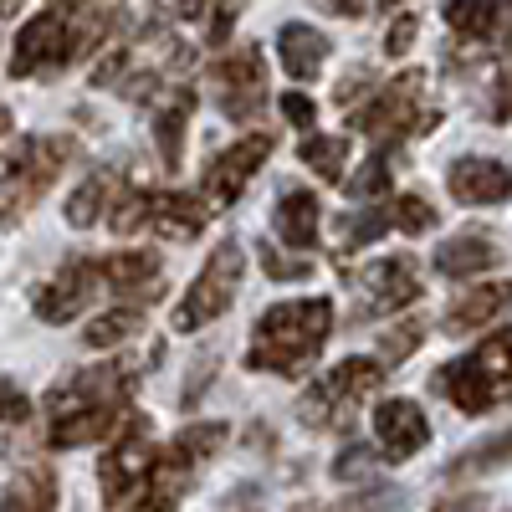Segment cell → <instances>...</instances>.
<instances>
[{"label": "cell", "mask_w": 512, "mask_h": 512, "mask_svg": "<svg viewBox=\"0 0 512 512\" xmlns=\"http://www.w3.org/2000/svg\"><path fill=\"white\" fill-rule=\"evenodd\" d=\"M344 512H395V492H369V497H359Z\"/></svg>", "instance_id": "cell-43"}, {"label": "cell", "mask_w": 512, "mask_h": 512, "mask_svg": "<svg viewBox=\"0 0 512 512\" xmlns=\"http://www.w3.org/2000/svg\"><path fill=\"white\" fill-rule=\"evenodd\" d=\"M282 118L297 123L303 134H313V118H318V103L308 93H282Z\"/></svg>", "instance_id": "cell-37"}, {"label": "cell", "mask_w": 512, "mask_h": 512, "mask_svg": "<svg viewBox=\"0 0 512 512\" xmlns=\"http://www.w3.org/2000/svg\"><path fill=\"white\" fill-rule=\"evenodd\" d=\"M497 456H507V436L487 441L477 456H461V461H456V472H466V466H497Z\"/></svg>", "instance_id": "cell-41"}, {"label": "cell", "mask_w": 512, "mask_h": 512, "mask_svg": "<svg viewBox=\"0 0 512 512\" xmlns=\"http://www.w3.org/2000/svg\"><path fill=\"white\" fill-rule=\"evenodd\" d=\"M328 6H333L338 16H364V6H369V0H328Z\"/></svg>", "instance_id": "cell-45"}, {"label": "cell", "mask_w": 512, "mask_h": 512, "mask_svg": "<svg viewBox=\"0 0 512 512\" xmlns=\"http://www.w3.org/2000/svg\"><path fill=\"white\" fill-rule=\"evenodd\" d=\"M134 379H128V364H103V369H82L72 374L67 384L47 395V410L62 420V415H82V410H123Z\"/></svg>", "instance_id": "cell-11"}, {"label": "cell", "mask_w": 512, "mask_h": 512, "mask_svg": "<svg viewBox=\"0 0 512 512\" xmlns=\"http://www.w3.org/2000/svg\"><path fill=\"white\" fill-rule=\"evenodd\" d=\"M221 446H226V425L205 420V425H190V431H180L169 451H175V456H185V461L195 466V461H205V456H216Z\"/></svg>", "instance_id": "cell-29"}, {"label": "cell", "mask_w": 512, "mask_h": 512, "mask_svg": "<svg viewBox=\"0 0 512 512\" xmlns=\"http://www.w3.org/2000/svg\"><path fill=\"white\" fill-rule=\"evenodd\" d=\"M431 512H487V497H446Z\"/></svg>", "instance_id": "cell-44"}, {"label": "cell", "mask_w": 512, "mask_h": 512, "mask_svg": "<svg viewBox=\"0 0 512 512\" xmlns=\"http://www.w3.org/2000/svg\"><path fill=\"white\" fill-rule=\"evenodd\" d=\"M446 26L466 41H492L502 31V0H446Z\"/></svg>", "instance_id": "cell-23"}, {"label": "cell", "mask_w": 512, "mask_h": 512, "mask_svg": "<svg viewBox=\"0 0 512 512\" xmlns=\"http://www.w3.org/2000/svg\"><path fill=\"white\" fill-rule=\"evenodd\" d=\"M113 231H154V236H169V241H195L210 216H205V200L185 195V190H128L113 210Z\"/></svg>", "instance_id": "cell-4"}, {"label": "cell", "mask_w": 512, "mask_h": 512, "mask_svg": "<svg viewBox=\"0 0 512 512\" xmlns=\"http://www.w3.org/2000/svg\"><path fill=\"white\" fill-rule=\"evenodd\" d=\"M93 287H98L93 256H72V262H62V272L36 292V313L47 323H67L93 303Z\"/></svg>", "instance_id": "cell-13"}, {"label": "cell", "mask_w": 512, "mask_h": 512, "mask_svg": "<svg viewBox=\"0 0 512 512\" xmlns=\"http://www.w3.org/2000/svg\"><path fill=\"white\" fill-rule=\"evenodd\" d=\"M190 477H195V466H190L185 456H175V451L154 456L149 487H144V507H149V512H175L180 497H185V487H190Z\"/></svg>", "instance_id": "cell-19"}, {"label": "cell", "mask_w": 512, "mask_h": 512, "mask_svg": "<svg viewBox=\"0 0 512 512\" xmlns=\"http://www.w3.org/2000/svg\"><path fill=\"white\" fill-rule=\"evenodd\" d=\"M297 512H318V507H297Z\"/></svg>", "instance_id": "cell-49"}, {"label": "cell", "mask_w": 512, "mask_h": 512, "mask_svg": "<svg viewBox=\"0 0 512 512\" xmlns=\"http://www.w3.org/2000/svg\"><path fill=\"white\" fill-rule=\"evenodd\" d=\"M272 144H277L272 134H246V139H236L226 154H216V159H210V169H205V195L216 200V205L241 200V190L251 185V175L267 164Z\"/></svg>", "instance_id": "cell-12"}, {"label": "cell", "mask_w": 512, "mask_h": 512, "mask_svg": "<svg viewBox=\"0 0 512 512\" xmlns=\"http://www.w3.org/2000/svg\"><path fill=\"white\" fill-rule=\"evenodd\" d=\"M0 512H21V502H16V497H6V502H0Z\"/></svg>", "instance_id": "cell-46"}, {"label": "cell", "mask_w": 512, "mask_h": 512, "mask_svg": "<svg viewBox=\"0 0 512 512\" xmlns=\"http://www.w3.org/2000/svg\"><path fill=\"white\" fill-rule=\"evenodd\" d=\"M333 328V308L328 297H303V303H282L267 308L256 323V338L246 349V369H267V374H287L297 379L328 344Z\"/></svg>", "instance_id": "cell-1"}, {"label": "cell", "mask_w": 512, "mask_h": 512, "mask_svg": "<svg viewBox=\"0 0 512 512\" xmlns=\"http://www.w3.org/2000/svg\"><path fill=\"white\" fill-rule=\"evenodd\" d=\"M303 154L313 164V175H323L328 185L344 180V159H349V139H338V134H303Z\"/></svg>", "instance_id": "cell-27"}, {"label": "cell", "mask_w": 512, "mask_h": 512, "mask_svg": "<svg viewBox=\"0 0 512 512\" xmlns=\"http://www.w3.org/2000/svg\"><path fill=\"white\" fill-rule=\"evenodd\" d=\"M502 308H507V287H502V282H492V287H472L466 297H456V308L446 313V328H451V333H472V328L492 323Z\"/></svg>", "instance_id": "cell-24"}, {"label": "cell", "mask_w": 512, "mask_h": 512, "mask_svg": "<svg viewBox=\"0 0 512 512\" xmlns=\"http://www.w3.org/2000/svg\"><path fill=\"white\" fill-rule=\"evenodd\" d=\"M139 328H144V313H139V308H113V313H103V318H93V323H88V333H82V344L108 349V344H118V338L139 333Z\"/></svg>", "instance_id": "cell-28"}, {"label": "cell", "mask_w": 512, "mask_h": 512, "mask_svg": "<svg viewBox=\"0 0 512 512\" xmlns=\"http://www.w3.org/2000/svg\"><path fill=\"white\" fill-rule=\"evenodd\" d=\"M118 425H123V410H82V415H62L47 441L57 451H72V446H93V441L113 436Z\"/></svg>", "instance_id": "cell-22"}, {"label": "cell", "mask_w": 512, "mask_h": 512, "mask_svg": "<svg viewBox=\"0 0 512 512\" xmlns=\"http://www.w3.org/2000/svg\"><path fill=\"white\" fill-rule=\"evenodd\" d=\"M379 374L384 369L374 359H344L338 369H328L308 390V400H303V425H318V431H328V425H349L359 400L379 390Z\"/></svg>", "instance_id": "cell-6"}, {"label": "cell", "mask_w": 512, "mask_h": 512, "mask_svg": "<svg viewBox=\"0 0 512 512\" xmlns=\"http://www.w3.org/2000/svg\"><path fill=\"white\" fill-rule=\"evenodd\" d=\"M77 154L72 139H57V134H31L21 139V149L11 154V169L0 180V226H16L26 210L52 190V180L62 175V164Z\"/></svg>", "instance_id": "cell-2"}, {"label": "cell", "mask_w": 512, "mask_h": 512, "mask_svg": "<svg viewBox=\"0 0 512 512\" xmlns=\"http://www.w3.org/2000/svg\"><path fill=\"white\" fill-rule=\"evenodd\" d=\"M415 31H420V16H395V26L390 31H384V52H390V57H405L410 52V41H415Z\"/></svg>", "instance_id": "cell-36"}, {"label": "cell", "mask_w": 512, "mask_h": 512, "mask_svg": "<svg viewBox=\"0 0 512 512\" xmlns=\"http://www.w3.org/2000/svg\"><path fill=\"white\" fill-rule=\"evenodd\" d=\"M113 195H118V175H88L72 195H67V221L77 231H88L103 210H113Z\"/></svg>", "instance_id": "cell-25"}, {"label": "cell", "mask_w": 512, "mask_h": 512, "mask_svg": "<svg viewBox=\"0 0 512 512\" xmlns=\"http://www.w3.org/2000/svg\"><path fill=\"white\" fill-rule=\"evenodd\" d=\"M195 113V93L190 88H175V98H169L154 118V139H159V159L164 169H180V154H185V123Z\"/></svg>", "instance_id": "cell-20"}, {"label": "cell", "mask_w": 512, "mask_h": 512, "mask_svg": "<svg viewBox=\"0 0 512 512\" xmlns=\"http://www.w3.org/2000/svg\"><path fill=\"white\" fill-rule=\"evenodd\" d=\"M21 502H26V512H57V472L47 461L21 472Z\"/></svg>", "instance_id": "cell-30"}, {"label": "cell", "mask_w": 512, "mask_h": 512, "mask_svg": "<svg viewBox=\"0 0 512 512\" xmlns=\"http://www.w3.org/2000/svg\"><path fill=\"white\" fill-rule=\"evenodd\" d=\"M359 134H369L374 144L384 139H405V134H431V128L441 123L436 108H425V72H400L390 88H379L369 108L354 113Z\"/></svg>", "instance_id": "cell-5"}, {"label": "cell", "mask_w": 512, "mask_h": 512, "mask_svg": "<svg viewBox=\"0 0 512 512\" xmlns=\"http://www.w3.org/2000/svg\"><path fill=\"white\" fill-rule=\"evenodd\" d=\"M384 231H390V210H359L354 221H344V246H364Z\"/></svg>", "instance_id": "cell-34"}, {"label": "cell", "mask_w": 512, "mask_h": 512, "mask_svg": "<svg viewBox=\"0 0 512 512\" xmlns=\"http://www.w3.org/2000/svg\"><path fill=\"white\" fill-rule=\"evenodd\" d=\"M262 267H267L272 282H297V277H308V272H313L308 256H303V262H287L282 251H262Z\"/></svg>", "instance_id": "cell-38"}, {"label": "cell", "mask_w": 512, "mask_h": 512, "mask_svg": "<svg viewBox=\"0 0 512 512\" xmlns=\"http://www.w3.org/2000/svg\"><path fill=\"white\" fill-rule=\"evenodd\" d=\"M420 338H425V323L410 318V323H400V328L384 333V338H379V349H384V359H390V364H400V359H410V354L420 349Z\"/></svg>", "instance_id": "cell-33"}, {"label": "cell", "mask_w": 512, "mask_h": 512, "mask_svg": "<svg viewBox=\"0 0 512 512\" xmlns=\"http://www.w3.org/2000/svg\"><path fill=\"white\" fill-rule=\"evenodd\" d=\"M379 6H384V11H390V6H400V0H379Z\"/></svg>", "instance_id": "cell-48"}, {"label": "cell", "mask_w": 512, "mask_h": 512, "mask_svg": "<svg viewBox=\"0 0 512 512\" xmlns=\"http://www.w3.org/2000/svg\"><path fill=\"white\" fill-rule=\"evenodd\" d=\"M82 52V36L72 26V16L62 11H41L21 26L16 36V52H11V77H41V72H57Z\"/></svg>", "instance_id": "cell-8"}, {"label": "cell", "mask_w": 512, "mask_h": 512, "mask_svg": "<svg viewBox=\"0 0 512 512\" xmlns=\"http://www.w3.org/2000/svg\"><path fill=\"white\" fill-rule=\"evenodd\" d=\"M390 226H400V231H410V236L431 231V226H436V205L425 200V195H400V200L390 205Z\"/></svg>", "instance_id": "cell-31"}, {"label": "cell", "mask_w": 512, "mask_h": 512, "mask_svg": "<svg viewBox=\"0 0 512 512\" xmlns=\"http://www.w3.org/2000/svg\"><path fill=\"white\" fill-rule=\"evenodd\" d=\"M57 6H88V0H57Z\"/></svg>", "instance_id": "cell-47"}, {"label": "cell", "mask_w": 512, "mask_h": 512, "mask_svg": "<svg viewBox=\"0 0 512 512\" xmlns=\"http://www.w3.org/2000/svg\"><path fill=\"white\" fill-rule=\"evenodd\" d=\"M277 236L297 251H308L318 241V195L308 190H287L277 205Z\"/></svg>", "instance_id": "cell-21"}, {"label": "cell", "mask_w": 512, "mask_h": 512, "mask_svg": "<svg viewBox=\"0 0 512 512\" xmlns=\"http://www.w3.org/2000/svg\"><path fill=\"white\" fill-rule=\"evenodd\" d=\"M333 477H338V482H359V477H374V451H369V446H349L344 456L333 461Z\"/></svg>", "instance_id": "cell-35"}, {"label": "cell", "mask_w": 512, "mask_h": 512, "mask_svg": "<svg viewBox=\"0 0 512 512\" xmlns=\"http://www.w3.org/2000/svg\"><path fill=\"white\" fill-rule=\"evenodd\" d=\"M507 190H512V175L497 159H456L451 164V195L461 205H502Z\"/></svg>", "instance_id": "cell-15"}, {"label": "cell", "mask_w": 512, "mask_h": 512, "mask_svg": "<svg viewBox=\"0 0 512 512\" xmlns=\"http://www.w3.org/2000/svg\"><path fill=\"white\" fill-rule=\"evenodd\" d=\"M31 415V405H26V395L16 390L11 379H0V420H11V425H21Z\"/></svg>", "instance_id": "cell-39"}, {"label": "cell", "mask_w": 512, "mask_h": 512, "mask_svg": "<svg viewBox=\"0 0 512 512\" xmlns=\"http://www.w3.org/2000/svg\"><path fill=\"white\" fill-rule=\"evenodd\" d=\"M277 52H282L287 77L313 82V77L323 72V62H328V36H323L318 26H308V21H287V26L277 31Z\"/></svg>", "instance_id": "cell-16"}, {"label": "cell", "mask_w": 512, "mask_h": 512, "mask_svg": "<svg viewBox=\"0 0 512 512\" xmlns=\"http://www.w3.org/2000/svg\"><path fill=\"white\" fill-rule=\"evenodd\" d=\"M364 88H369V72H364V67H354V72H349L344 82H338V93H333V98H338V108L359 103V98H364Z\"/></svg>", "instance_id": "cell-40"}, {"label": "cell", "mask_w": 512, "mask_h": 512, "mask_svg": "<svg viewBox=\"0 0 512 512\" xmlns=\"http://www.w3.org/2000/svg\"><path fill=\"white\" fill-rule=\"evenodd\" d=\"M93 272H98V282H113L118 292H134L159 277V262L144 251H118V256H93Z\"/></svg>", "instance_id": "cell-26"}, {"label": "cell", "mask_w": 512, "mask_h": 512, "mask_svg": "<svg viewBox=\"0 0 512 512\" xmlns=\"http://www.w3.org/2000/svg\"><path fill=\"white\" fill-rule=\"evenodd\" d=\"M364 287L374 292V308H405L420 297V277H415V256H384L364 272Z\"/></svg>", "instance_id": "cell-17"}, {"label": "cell", "mask_w": 512, "mask_h": 512, "mask_svg": "<svg viewBox=\"0 0 512 512\" xmlns=\"http://www.w3.org/2000/svg\"><path fill=\"white\" fill-rule=\"evenodd\" d=\"M436 384L466 415H487L492 405H502L507 390H512V344H507V333L482 338V349L456 359V364H446Z\"/></svg>", "instance_id": "cell-3"}, {"label": "cell", "mask_w": 512, "mask_h": 512, "mask_svg": "<svg viewBox=\"0 0 512 512\" xmlns=\"http://www.w3.org/2000/svg\"><path fill=\"white\" fill-rule=\"evenodd\" d=\"M241 267H246V256H241L236 241H226V246L210 251L205 272L190 282L185 303L175 308V328H180V333H195V328H205V323H216V318L231 308L236 287H241Z\"/></svg>", "instance_id": "cell-7"}, {"label": "cell", "mask_w": 512, "mask_h": 512, "mask_svg": "<svg viewBox=\"0 0 512 512\" xmlns=\"http://www.w3.org/2000/svg\"><path fill=\"white\" fill-rule=\"evenodd\" d=\"M497 262H502L497 241L482 236V231H461V236H451V241L436 251V272H441V277H472V272H487V267H497Z\"/></svg>", "instance_id": "cell-18"}, {"label": "cell", "mask_w": 512, "mask_h": 512, "mask_svg": "<svg viewBox=\"0 0 512 512\" xmlns=\"http://www.w3.org/2000/svg\"><path fill=\"white\" fill-rule=\"evenodd\" d=\"M390 190V154H369L364 164H359V175L349 180V195H359V200H369V195H384Z\"/></svg>", "instance_id": "cell-32"}, {"label": "cell", "mask_w": 512, "mask_h": 512, "mask_svg": "<svg viewBox=\"0 0 512 512\" xmlns=\"http://www.w3.org/2000/svg\"><path fill=\"white\" fill-rule=\"evenodd\" d=\"M149 466H154V446H149V431H128L98 466V482H103V497L113 507H144V487H149Z\"/></svg>", "instance_id": "cell-10"}, {"label": "cell", "mask_w": 512, "mask_h": 512, "mask_svg": "<svg viewBox=\"0 0 512 512\" xmlns=\"http://www.w3.org/2000/svg\"><path fill=\"white\" fill-rule=\"evenodd\" d=\"M374 431H379V451L390 461H405V456H415L425 441H431V425H425L415 400H384L374 410Z\"/></svg>", "instance_id": "cell-14"}, {"label": "cell", "mask_w": 512, "mask_h": 512, "mask_svg": "<svg viewBox=\"0 0 512 512\" xmlns=\"http://www.w3.org/2000/svg\"><path fill=\"white\" fill-rule=\"evenodd\" d=\"M221 512H267V507H262V492H256V487H236L221 502Z\"/></svg>", "instance_id": "cell-42"}, {"label": "cell", "mask_w": 512, "mask_h": 512, "mask_svg": "<svg viewBox=\"0 0 512 512\" xmlns=\"http://www.w3.org/2000/svg\"><path fill=\"white\" fill-rule=\"evenodd\" d=\"M210 82H216V93H221L226 118H236V123L256 118V113H262V103H267V62H262V52H256V47L226 52L216 67H210Z\"/></svg>", "instance_id": "cell-9"}]
</instances>
